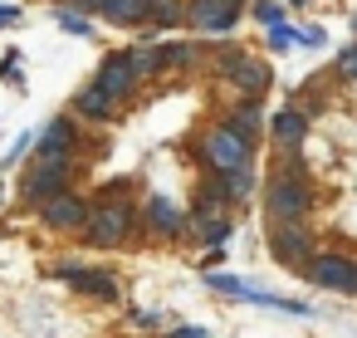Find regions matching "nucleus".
I'll return each mask as SVG.
<instances>
[{
	"label": "nucleus",
	"instance_id": "nucleus-2",
	"mask_svg": "<svg viewBox=\"0 0 357 338\" xmlns=\"http://www.w3.org/2000/svg\"><path fill=\"white\" fill-rule=\"evenodd\" d=\"M264 211H269L274 221H303V216L313 211V186H308V177L279 167V172L264 182Z\"/></svg>",
	"mask_w": 357,
	"mask_h": 338
},
{
	"label": "nucleus",
	"instance_id": "nucleus-12",
	"mask_svg": "<svg viewBox=\"0 0 357 338\" xmlns=\"http://www.w3.org/2000/svg\"><path fill=\"white\" fill-rule=\"evenodd\" d=\"M74 142H79L74 118H54V123H45V133L35 138V157H74Z\"/></svg>",
	"mask_w": 357,
	"mask_h": 338
},
{
	"label": "nucleus",
	"instance_id": "nucleus-8",
	"mask_svg": "<svg viewBox=\"0 0 357 338\" xmlns=\"http://www.w3.org/2000/svg\"><path fill=\"white\" fill-rule=\"evenodd\" d=\"M137 84H142V79H137V69H132L128 50H123V54H108V59L98 64V79H93V89H98V94H108L113 103L132 98V89H137Z\"/></svg>",
	"mask_w": 357,
	"mask_h": 338
},
{
	"label": "nucleus",
	"instance_id": "nucleus-33",
	"mask_svg": "<svg viewBox=\"0 0 357 338\" xmlns=\"http://www.w3.org/2000/svg\"><path fill=\"white\" fill-rule=\"evenodd\" d=\"M347 294H352V299H357V274H352V289H347Z\"/></svg>",
	"mask_w": 357,
	"mask_h": 338
},
{
	"label": "nucleus",
	"instance_id": "nucleus-21",
	"mask_svg": "<svg viewBox=\"0 0 357 338\" xmlns=\"http://www.w3.org/2000/svg\"><path fill=\"white\" fill-rule=\"evenodd\" d=\"M191 59H196L191 45H162V50H157V74H162V69H181V64H191Z\"/></svg>",
	"mask_w": 357,
	"mask_h": 338
},
{
	"label": "nucleus",
	"instance_id": "nucleus-24",
	"mask_svg": "<svg viewBox=\"0 0 357 338\" xmlns=\"http://www.w3.org/2000/svg\"><path fill=\"white\" fill-rule=\"evenodd\" d=\"M333 74H337V79H347V84L357 79V45H347V50L333 59Z\"/></svg>",
	"mask_w": 357,
	"mask_h": 338
},
{
	"label": "nucleus",
	"instance_id": "nucleus-20",
	"mask_svg": "<svg viewBox=\"0 0 357 338\" xmlns=\"http://www.w3.org/2000/svg\"><path fill=\"white\" fill-rule=\"evenodd\" d=\"M147 20H157V25H186V0H152L147 6Z\"/></svg>",
	"mask_w": 357,
	"mask_h": 338
},
{
	"label": "nucleus",
	"instance_id": "nucleus-5",
	"mask_svg": "<svg viewBox=\"0 0 357 338\" xmlns=\"http://www.w3.org/2000/svg\"><path fill=\"white\" fill-rule=\"evenodd\" d=\"M269 255H274L284 270H298V274H303V265L313 260V235H308V226H303V221H274V216H269Z\"/></svg>",
	"mask_w": 357,
	"mask_h": 338
},
{
	"label": "nucleus",
	"instance_id": "nucleus-15",
	"mask_svg": "<svg viewBox=\"0 0 357 338\" xmlns=\"http://www.w3.org/2000/svg\"><path fill=\"white\" fill-rule=\"evenodd\" d=\"M225 128H230V133H240V138L255 147V138H259V128H264L259 98H240V103H230V113H225Z\"/></svg>",
	"mask_w": 357,
	"mask_h": 338
},
{
	"label": "nucleus",
	"instance_id": "nucleus-11",
	"mask_svg": "<svg viewBox=\"0 0 357 338\" xmlns=\"http://www.w3.org/2000/svg\"><path fill=\"white\" fill-rule=\"evenodd\" d=\"M142 221H147V230L157 235V240H167V235H181L191 221H186V211L172 201V196H147V206H142Z\"/></svg>",
	"mask_w": 357,
	"mask_h": 338
},
{
	"label": "nucleus",
	"instance_id": "nucleus-25",
	"mask_svg": "<svg viewBox=\"0 0 357 338\" xmlns=\"http://www.w3.org/2000/svg\"><path fill=\"white\" fill-rule=\"evenodd\" d=\"M250 15H255L259 25H279V20H284V10L274 6V0H255V10H250Z\"/></svg>",
	"mask_w": 357,
	"mask_h": 338
},
{
	"label": "nucleus",
	"instance_id": "nucleus-9",
	"mask_svg": "<svg viewBox=\"0 0 357 338\" xmlns=\"http://www.w3.org/2000/svg\"><path fill=\"white\" fill-rule=\"evenodd\" d=\"M84 216H89V201H84V196H74L69 186H64V191H54L50 201H40V221H45L50 230H79V226H84Z\"/></svg>",
	"mask_w": 357,
	"mask_h": 338
},
{
	"label": "nucleus",
	"instance_id": "nucleus-30",
	"mask_svg": "<svg viewBox=\"0 0 357 338\" xmlns=\"http://www.w3.org/2000/svg\"><path fill=\"white\" fill-rule=\"evenodd\" d=\"M167 338H211V328H196V323H186V328H172Z\"/></svg>",
	"mask_w": 357,
	"mask_h": 338
},
{
	"label": "nucleus",
	"instance_id": "nucleus-22",
	"mask_svg": "<svg viewBox=\"0 0 357 338\" xmlns=\"http://www.w3.org/2000/svg\"><path fill=\"white\" fill-rule=\"evenodd\" d=\"M196 230H201V240H206V245H225L230 221H225V216H211V221H196Z\"/></svg>",
	"mask_w": 357,
	"mask_h": 338
},
{
	"label": "nucleus",
	"instance_id": "nucleus-4",
	"mask_svg": "<svg viewBox=\"0 0 357 338\" xmlns=\"http://www.w3.org/2000/svg\"><path fill=\"white\" fill-rule=\"evenodd\" d=\"M215 69H220L245 98H264L269 84H274L269 64H264L259 54H250V50H220V54H215Z\"/></svg>",
	"mask_w": 357,
	"mask_h": 338
},
{
	"label": "nucleus",
	"instance_id": "nucleus-13",
	"mask_svg": "<svg viewBox=\"0 0 357 338\" xmlns=\"http://www.w3.org/2000/svg\"><path fill=\"white\" fill-rule=\"evenodd\" d=\"M54 274H59V279H69V284H74V289H84V294L118 299V279H113V274H103V270H84V265H54Z\"/></svg>",
	"mask_w": 357,
	"mask_h": 338
},
{
	"label": "nucleus",
	"instance_id": "nucleus-19",
	"mask_svg": "<svg viewBox=\"0 0 357 338\" xmlns=\"http://www.w3.org/2000/svg\"><path fill=\"white\" fill-rule=\"evenodd\" d=\"M235 294H240V299H255V304H264V309H279V314H308V304L284 299V294H269V289H255V284H240Z\"/></svg>",
	"mask_w": 357,
	"mask_h": 338
},
{
	"label": "nucleus",
	"instance_id": "nucleus-18",
	"mask_svg": "<svg viewBox=\"0 0 357 338\" xmlns=\"http://www.w3.org/2000/svg\"><path fill=\"white\" fill-rule=\"evenodd\" d=\"M215 182H220V196H225V201H250V191H255L250 162H245V167H230V172H215Z\"/></svg>",
	"mask_w": 357,
	"mask_h": 338
},
{
	"label": "nucleus",
	"instance_id": "nucleus-31",
	"mask_svg": "<svg viewBox=\"0 0 357 338\" xmlns=\"http://www.w3.org/2000/svg\"><path fill=\"white\" fill-rule=\"evenodd\" d=\"M10 25H20V6H0V30H10Z\"/></svg>",
	"mask_w": 357,
	"mask_h": 338
},
{
	"label": "nucleus",
	"instance_id": "nucleus-29",
	"mask_svg": "<svg viewBox=\"0 0 357 338\" xmlns=\"http://www.w3.org/2000/svg\"><path fill=\"white\" fill-rule=\"evenodd\" d=\"M0 79H20V59H15V50L0 59Z\"/></svg>",
	"mask_w": 357,
	"mask_h": 338
},
{
	"label": "nucleus",
	"instance_id": "nucleus-34",
	"mask_svg": "<svg viewBox=\"0 0 357 338\" xmlns=\"http://www.w3.org/2000/svg\"><path fill=\"white\" fill-rule=\"evenodd\" d=\"M352 25H357V20H352Z\"/></svg>",
	"mask_w": 357,
	"mask_h": 338
},
{
	"label": "nucleus",
	"instance_id": "nucleus-3",
	"mask_svg": "<svg viewBox=\"0 0 357 338\" xmlns=\"http://www.w3.org/2000/svg\"><path fill=\"white\" fill-rule=\"evenodd\" d=\"M74 182V157H35L20 177V201L25 206H40L50 201L54 191H64Z\"/></svg>",
	"mask_w": 357,
	"mask_h": 338
},
{
	"label": "nucleus",
	"instance_id": "nucleus-1",
	"mask_svg": "<svg viewBox=\"0 0 357 338\" xmlns=\"http://www.w3.org/2000/svg\"><path fill=\"white\" fill-rule=\"evenodd\" d=\"M128 191H98V201H89V216H84V240L98 245V250H113L132 235V201H123Z\"/></svg>",
	"mask_w": 357,
	"mask_h": 338
},
{
	"label": "nucleus",
	"instance_id": "nucleus-10",
	"mask_svg": "<svg viewBox=\"0 0 357 338\" xmlns=\"http://www.w3.org/2000/svg\"><path fill=\"white\" fill-rule=\"evenodd\" d=\"M303 274H308L318 289H337V294H347V289H352L357 265H352V260H342V255H313V260L303 265Z\"/></svg>",
	"mask_w": 357,
	"mask_h": 338
},
{
	"label": "nucleus",
	"instance_id": "nucleus-7",
	"mask_svg": "<svg viewBox=\"0 0 357 338\" xmlns=\"http://www.w3.org/2000/svg\"><path fill=\"white\" fill-rule=\"evenodd\" d=\"M240 10H245V0H191L186 25H196L201 35H225V30H235Z\"/></svg>",
	"mask_w": 357,
	"mask_h": 338
},
{
	"label": "nucleus",
	"instance_id": "nucleus-16",
	"mask_svg": "<svg viewBox=\"0 0 357 338\" xmlns=\"http://www.w3.org/2000/svg\"><path fill=\"white\" fill-rule=\"evenodd\" d=\"M147 6H152V0H103L98 15L108 25H142L147 20Z\"/></svg>",
	"mask_w": 357,
	"mask_h": 338
},
{
	"label": "nucleus",
	"instance_id": "nucleus-6",
	"mask_svg": "<svg viewBox=\"0 0 357 338\" xmlns=\"http://www.w3.org/2000/svg\"><path fill=\"white\" fill-rule=\"evenodd\" d=\"M201 152L211 162V172H230V167H245L250 162V142L240 133H230L225 123H215L206 138H201Z\"/></svg>",
	"mask_w": 357,
	"mask_h": 338
},
{
	"label": "nucleus",
	"instance_id": "nucleus-26",
	"mask_svg": "<svg viewBox=\"0 0 357 338\" xmlns=\"http://www.w3.org/2000/svg\"><path fill=\"white\" fill-rule=\"evenodd\" d=\"M59 25H64L69 35H93V25L84 20V10H64V15H59Z\"/></svg>",
	"mask_w": 357,
	"mask_h": 338
},
{
	"label": "nucleus",
	"instance_id": "nucleus-32",
	"mask_svg": "<svg viewBox=\"0 0 357 338\" xmlns=\"http://www.w3.org/2000/svg\"><path fill=\"white\" fill-rule=\"evenodd\" d=\"M103 0H69V10H98Z\"/></svg>",
	"mask_w": 357,
	"mask_h": 338
},
{
	"label": "nucleus",
	"instance_id": "nucleus-23",
	"mask_svg": "<svg viewBox=\"0 0 357 338\" xmlns=\"http://www.w3.org/2000/svg\"><path fill=\"white\" fill-rule=\"evenodd\" d=\"M128 59H132L137 79H152L157 74V50H128Z\"/></svg>",
	"mask_w": 357,
	"mask_h": 338
},
{
	"label": "nucleus",
	"instance_id": "nucleus-14",
	"mask_svg": "<svg viewBox=\"0 0 357 338\" xmlns=\"http://www.w3.org/2000/svg\"><path fill=\"white\" fill-rule=\"evenodd\" d=\"M269 133H274L279 152H298V147H303V138H308V118H303L298 108H284V113H274Z\"/></svg>",
	"mask_w": 357,
	"mask_h": 338
},
{
	"label": "nucleus",
	"instance_id": "nucleus-27",
	"mask_svg": "<svg viewBox=\"0 0 357 338\" xmlns=\"http://www.w3.org/2000/svg\"><path fill=\"white\" fill-rule=\"evenodd\" d=\"M303 35L298 30H289V25H269V50H284V45H298Z\"/></svg>",
	"mask_w": 357,
	"mask_h": 338
},
{
	"label": "nucleus",
	"instance_id": "nucleus-28",
	"mask_svg": "<svg viewBox=\"0 0 357 338\" xmlns=\"http://www.w3.org/2000/svg\"><path fill=\"white\" fill-rule=\"evenodd\" d=\"M211 279V289H220V294H235L240 289V279H230V274H206Z\"/></svg>",
	"mask_w": 357,
	"mask_h": 338
},
{
	"label": "nucleus",
	"instance_id": "nucleus-17",
	"mask_svg": "<svg viewBox=\"0 0 357 338\" xmlns=\"http://www.w3.org/2000/svg\"><path fill=\"white\" fill-rule=\"evenodd\" d=\"M74 113H79V118H93V123H108V118L118 113V103H113L108 94H98V89L89 84V89H84V94L74 98Z\"/></svg>",
	"mask_w": 357,
	"mask_h": 338
}]
</instances>
